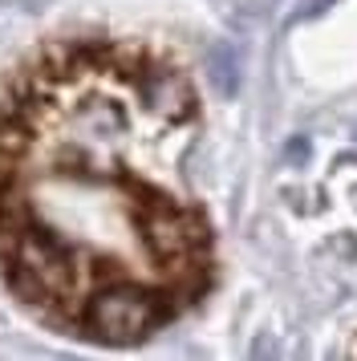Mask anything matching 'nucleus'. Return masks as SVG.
Wrapping results in <instances>:
<instances>
[{
    "label": "nucleus",
    "instance_id": "39448f33",
    "mask_svg": "<svg viewBox=\"0 0 357 361\" xmlns=\"http://www.w3.org/2000/svg\"><path fill=\"white\" fill-rule=\"evenodd\" d=\"M85 276H90V284H114V280H126L130 268L118 256H90V264H85Z\"/></svg>",
    "mask_w": 357,
    "mask_h": 361
},
{
    "label": "nucleus",
    "instance_id": "20e7f679",
    "mask_svg": "<svg viewBox=\"0 0 357 361\" xmlns=\"http://www.w3.org/2000/svg\"><path fill=\"white\" fill-rule=\"evenodd\" d=\"M118 187L126 191V215L134 228H143L150 219H159L175 207V199L162 191L159 183L143 179V175H130V171H118Z\"/></svg>",
    "mask_w": 357,
    "mask_h": 361
},
{
    "label": "nucleus",
    "instance_id": "f257e3e1",
    "mask_svg": "<svg viewBox=\"0 0 357 361\" xmlns=\"http://www.w3.org/2000/svg\"><path fill=\"white\" fill-rule=\"evenodd\" d=\"M78 333L81 337L110 341V345L150 337L155 321H150L146 284H138L134 276L114 280V284H97L94 293L78 305Z\"/></svg>",
    "mask_w": 357,
    "mask_h": 361
},
{
    "label": "nucleus",
    "instance_id": "7ed1b4c3",
    "mask_svg": "<svg viewBox=\"0 0 357 361\" xmlns=\"http://www.w3.org/2000/svg\"><path fill=\"white\" fill-rule=\"evenodd\" d=\"M138 94L146 98V106H150V110L171 114L175 122L195 118V94H191V85H187V78H183V73H175V69L159 66L143 85H138Z\"/></svg>",
    "mask_w": 357,
    "mask_h": 361
},
{
    "label": "nucleus",
    "instance_id": "f03ea898",
    "mask_svg": "<svg viewBox=\"0 0 357 361\" xmlns=\"http://www.w3.org/2000/svg\"><path fill=\"white\" fill-rule=\"evenodd\" d=\"M0 272H4L8 293H13L20 305H29V309L53 312L65 296H69V288H65V284H57V280L49 276L41 264H32L25 252H20V256H13V260H4V264H0Z\"/></svg>",
    "mask_w": 357,
    "mask_h": 361
},
{
    "label": "nucleus",
    "instance_id": "423d86ee",
    "mask_svg": "<svg viewBox=\"0 0 357 361\" xmlns=\"http://www.w3.org/2000/svg\"><path fill=\"white\" fill-rule=\"evenodd\" d=\"M53 171L65 175V179H97L94 175V159H90L85 150H61V154L53 159Z\"/></svg>",
    "mask_w": 357,
    "mask_h": 361
},
{
    "label": "nucleus",
    "instance_id": "0eeeda50",
    "mask_svg": "<svg viewBox=\"0 0 357 361\" xmlns=\"http://www.w3.org/2000/svg\"><path fill=\"white\" fill-rule=\"evenodd\" d=\"M20 159H25V150L0 142V187H20Z\"/></svg>",
    "mask_w": 357,
    "mask_h": 361
}]
</instances>
